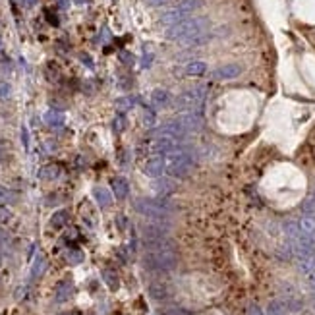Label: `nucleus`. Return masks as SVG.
<instances>
[{"instance_id": "2eb2a0df", "label": "nucleus", "mask_w": 315, "mask_h": 315, "mask_svg": "<svg viewBox=\"0 0 315 315\" xmlns=\"http://www.w3.org/2000/svg\"><path fill=\"white\" fill-rule=\"evenodd\" d=\"M213 39V35L209 33V31H205L201 35H197V37H194V39H190V41H186V45L190 46H201V45H207L209 41Z\"/></svg>"}, {"instance_id": "f8f14e48", "label": "nucleus", "mask_w": 315, "mask_h": 315, "mask_svg": "<svg viewBox=\"0 0 315 315\" xmlns=\"http://www.w3.org/2000/svg\"><path fill=\"white\" fill-rule=\"evenodd\" d=\"M205 72H207V64L201 62V60H194V62H190L186 66V74L188 76H203Z\"/></svg>"}, {"instance_id": "ddd939ff", "label": "nucleus", "mask_w": 315, "mask_h": 315, "mask_svg": "<svg viewBox=\"0 0 315 315\" xmlns=\"http://www.w3.org/2000/svg\"><path fill=\"white\" fill-rule=\"evenodd\" d=\"M58 174H60V168L56 164H46L39 170V178H43V180H54Z\"/></svg>"}, {"instance_id": "5701e85b", "label": "nucleus", "mask_w": 315, "mask_h": 315, "mask_svg": "<svg viewBox=\"0 0 315 315\" xmlns=\"http://www.w3.org/2000/svg\"><path fill=\"white\" fill-rule=\"evenodd\" d=\"M151 62H153V54H145L143 56V68L151 66Z\"/></svg>"}, {"instance_id": "1a4fd4ad", "label": "nucleus", "mask_w": 315, "mask_h": 315, "mask_svg": "<svg viewBox=\"0 0 315 315\" xmlns=\"http://www.w3.org/2000/svg\"><path fill=\"white\" fill-rule=\"evenodd\" d=\"M203 6V0H178V4H176V8L182 10V12H186L188 16L192 14V12H196V10H199Z\"/></svg>"}, {"instance_id": "cd10ccee", "label": "nucleus", "mask_w": 315, "mask_h": 315, "mask_svg": "<svg viewBox=\"0 0 315 315\" xmlns=\"http://www.w3.org/2000/svg\"><path fill=\"white\" fill-rule=\"evenodd\" d=\"M23 2H25V6H29V8H31V6H35V4H37V0H23Z\"/></svg>"}, {"instance_id": "c85d7f7f", "label": "nucleus", "mask_w": 315, "mask_h": 315, "mask_svg": "<svg viewBox=\"0 0 315 315\" xmlns=\"http://www.w3.org/2000/svg\"><path fill=\"white\" fill-rule=\"evenodd\" d=\"M4 219H8V213H4V211L0 209V221H4Z\"/></svg>"}, {"instance_id": "f03ea898", "label": "nucleus", "mask_w": 315, "mask_h": 315, "mask_svg": "<svg viewBox=\"0 0 315 315\" xmlns=\"http://www.w3.org/2000/svg\"><path fill=\"white\" fill-rule=\"evenodd\" d=\"M205 97H207V87H205L203 83H197V85H194V87H190V89H186L184 93H180V95L176 97L174 107H176L178 113L197 111L203 105Z\"/></svg>"}, {"instance_id": "6ab92c4d", "label": "nucleus", "mask_w": 315, "mask_h": 315, "mask_svg": "<svg viewBox=\"0 0 315 315\" xmlns=\"http://www.w3.org/2000/svg\"><path fill=\"white\" fill-rule=\"evenodd\" d=\"M12 196H14V194H12L10 190H6V188H2V186H0V205H2V203L12 201V199H14Z\"/></svg>"}, {"instance_id": "4be33fe9", "label": "nucleus", "mask_w": 315, "mask_h": 315, "mask_svg": "<svg viewBox=\"0 0 315 315\" xmlns=\"http://www.w3.org/2000/svg\"><path fill=\"white\" fill-rule=\"evenodd\" d=\"M81 259H83V253H81V251H72V253H70V263L76 265V263H79Z\"/></svg>"}, {"instance_id": "393cba45", "label": "nucleus", "mask_w": 315, "mask_h": 315, "mask_svg": "<svg viewBox=\"0 0 315 315\" xmlns=\"http://www.w3.org/2000/svg\"><path fill=\"white\" fill-rule=\"evenodd\" d=\"M22 141H23V145H25V149L29 147V137H27V130L23 128L22 130Z\"/></svg>"}, {"instance_id": "c756f323", "label": "nucleus", "mask_w": 315, "mask_h": 315, "mask_svg": "<svg viewBox=\"0 0 315 315\" xmlns=\"http://www.w3.org/2000/svg\"><path fill=\"white\" fill-rule=\"evenodd\" d=\"M4 158V149H0V160Z\"/></svg>"}, {"instance_id": "f257e3e1", "label": "nucleus", "mask_w": 315, "mask_h": 315, "mask_svg": "<svg viewBox=\"0 0 315 315\" xmlns=\"http://www.w3.org/2000/svg\"><path fill=\"white\" fill-rule=\"evenodd\" d=\"M209 29V20L207 18H186L182 22L170 25L166 31H164V37L170 39V41H180L186 43L197 35H201Z\"/></svg>"}, {"instance_id": "4468645a", "label": "nucleus", "mask_w": 315, "mask_h": 315, "mask_svg": "<svg viewBox=\"0 0 315 315\" xmlns=\"http://www.w3.org/2000/svg\"><path fill=\"white\" fill-rule=\"evenodd\" d=\"M95 199L99 201L101 207H109L111 205V196H109V192L105 190V188H95Z\"/></svg>"}, {"instance_id": "412c9836", "label": "nucleus", "mask_w": 315, "mask_h": 315, "mask_svg": "<svg viewBox=\"0 0 315 315\" xmlns=\"http://www.w3.org/2000/svg\"><path fill=\"white\" fill-rule=\"evenodd\" d=\"M124 126H126L124 116H122V114H120V116H116V120H114V130H116V132H122V130H124Z\"/></svg>"}, {"instance_id": "39448f33", "label": "nucleus", "mask_w": 315, "mask_h": 315, "mask_svg": "<svg viewBox=\"0 0 315 315\" xmlns=\"http://www.w3.org/2000/svg\"><path fill=\"white\" fill-rule=\"evenodd\" d=\"M164 164H166V160L162 155H151V157L145 160V164H143V172L147 174V176H160V172L164 170Z\"/></svg>"}, {"instance_id": "a878e982", "label": "nucleus", "mask_w": 315, "mask_h": 315, "mask_svg": "<svg viewBox=\"0 0 315 315\" xmlns=\"http://www.w3.org/2000/svg\"><path fill=\"white\" fill-rule=\"evenodd\" d=\"M81 62H85V64H87L89 68H93V60H91L87 54H81Z\"/></svg>"}, {"instance_id": "20e7f679", "label": "nucleus", "mask_w": 315, "mask_h": 315, "mask_svg": "<svg viewBox=\"0 0 315 315\" xmlns=\"http://www.w3.org/2000/svg\"><path fill=\"white\" fill-rule=\"evenodd\" d=\"M155 135H168V137H174V139H182V137L188 135V132L182 128V124L178 120H170L166 124H160L155 130Z\"/></svg>"}, {"instance_id": "dca6fc26", "label": "nucleus", "mask_w": 315, "mask_h": 315, "mask_svg": "<svg viewBox=\"0 0 315 315\" xmlns=\"http://www.w3.org/2000/svg\"><path fill=\"white\" fill-rule=\"evenodd\" d=\"M66 221H68V213H66V211H58V213H54V217L50 219V225L54 226V228H62Z\"/></svg>"}, {"instance_id": "a211bd4d", "label": "nucleus", "mask_w": 315, "mask_h": 315, "mask_svg": "<svg viewBox=\"0 0 315 315\" xmlns=\"http://www.w3.org/2000/svg\"><path fill=\"white\" fill-rule=\"evenodd\" d=\"M155 122H157V116H155V113L147 109V111L143 113V124H145V126H155Z\"/></svg>"}, {"instance_id": "7ed1b4c3", "label": "nucleus", "mask_w": 315, "mask_h": 315, "mask_svg": "<svg viewBox=\"0 0 315 315\" xmlns=\"http://www.w3.org/2000/svg\"><path fill=\"white\" fill-rule=\"evenodd\" d=\"M182 124V128L190 134V132H196V130H201L203 126V118L197 111H190V113H180V116L176 118Z\"/></svg>"}, {"instance_id": "f3484780", "label": "nucleus", "mask_w": 315, "mask_h": 315, "mask_svg": "<svg viewBox=\"0 0 315 315\" xmlns=\"http://www.w3.org/2000/svg\"><path fill=\"white\" fill-rule=\"evenodd\" d=\"M116 109H118L120 113H126V111H130V109H132V99H126V97L118 99V101H116Z\"/></svg>"}, {"instance_id": "aec40b11", "label": "nucleus", "mask_w": 315, "mask_h": 315, "mask_svg": "<svg viewBox=\"0 0 315 315\" xmlns=\"http://www.w3.org/2000/svg\"><path fill=\"white\" fill-rule=\"evenodd\" d=\"M10 93H12L10 83H6V81H0V101L8 99V97H10Z\"/></svg>"}, {"instance_id": "9b49d317", "label": "nucleus", "mask_w": 315, "mask_h": 315, "mask_svg": "<svg viewBox=\"0 0 315 315\" xmlns=\"http://www.w3.org/2000/svg\"><path fill=\"white\" fill-rule=\"evenodd\" d=\"M113 190L114 194L122 199V197H126L128 196V192H130V186H128V182L124 180V178H114L113 180Z\"/></svg>"}, {"instance_id": "6e6552de", "label": "nucleus", "mask_w": 315, "mask_h": 315, "mask_svg": "<svg viewBox=\"0 0 315 315\" xmlns=\"http://www.w3.org/2000/svg\"><path fill=\"white\" fill-rule=\"evenodd\" d=\"M186 18H190L186 12H182V10H178V8H172V10H168V12H164V14L160 16V23L170 27V25L182 22V20H186Z\"/></svg>"}, {"instance_id": "423d86ee", "label": "nucleus", "mask_w": 315, "mask_h": 315, "mask_svg": "<svg viewBox=\"0 0 315 315\" xmlns=\"http://www.w3.org/2000/svg\"><path fill=\"white\" fill-rule=\"evenodd\" d=\"M240 74H242L240 64H225L213 72V79H236Z\"/></svg>"}, {"instance_id": "b1692460", "label": "nucleus", "mask_w": 315, "mask_h": 315, "mask_svg": "<svg viewBox=\"0 0 315 315\" xmlns=\"http://www.w3.org/2000/svg\"><path fill=\"white\" fill-rule=\"evenodd\" d=\"M168 0H147V4L149 6H164Z\"/></svg>"}, {"instance_id": "9d476101", "label": "nucleus", "mask_w": 315, "mask_h": 315, "mask_svg": "<svg viewBox=\"0 0 315 315\" xmlns=\"http://www.w3.org/2000/svg\"><path fill=\"white\" fill-rule=\"evenodd\" d=\"M64 114L58 113V111H48V113H45V122L50 126V128H60L62 124H64Z\"/></svg>"}, {"instance_id": "bb28decb", "label": "nucleus", "mask_w": 315, "mask_h": 315, "mask_svg": "<svg viewBox=\"0 0 315 315\" xmlns=\"http://www.w3.org/2000/svg\"><path fill=\"white\" fill-rule=\"evenodd\" d=\"M128 56H130L128 52H122V60H124V62H132V58H128Z\"/></svg>"}, {"instance_id": "0eeeda50", "label": "nucleus", "mask_w": 315, "mask_h": 315, "mask_svg": "<svg viewBox=\"0 0 315 315\" xmlns=\"http://www.w3.org/2000/svg\"><path fill=\"white\" fill-rule=\"evenodd\" d=\"M172 103V97H170V93L164 89H155L151 93V105L155 107V109H166L168 105Z\"/></svg>"}]
</instances>
